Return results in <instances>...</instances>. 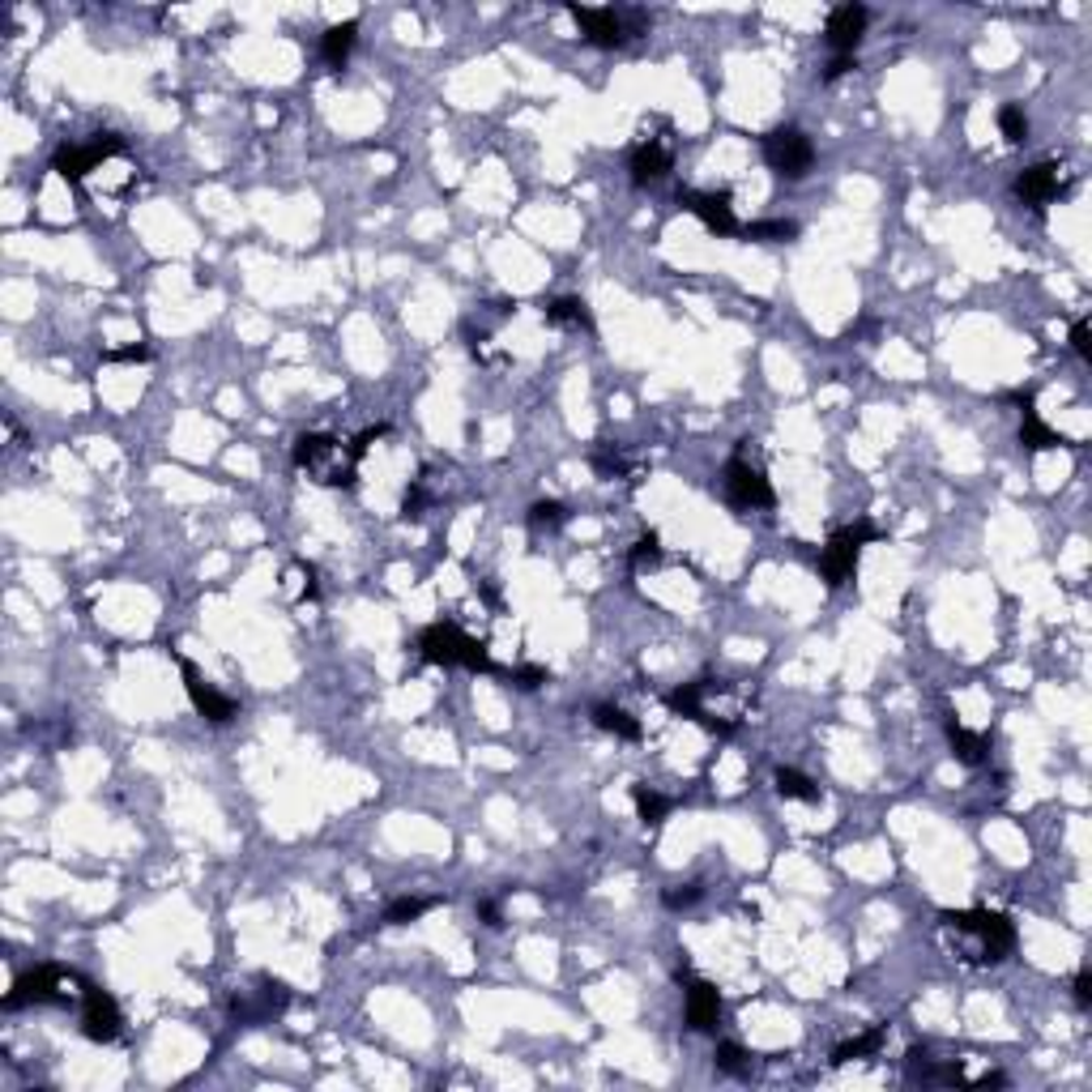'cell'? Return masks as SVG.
I'll return each instance as SVG.
<instances>
[{
    "label": "cell",
    "mask_w": 1092,
    "mask_h": 1092,
    "mask_svg": "<svg viewBox=\"0 0 1092 1092\" xmlns=\"http://www.w3.org/2000/svg\"><path fill=\"white\" fill-rule=\"evenodd\" d=\"M124 1029V1015H120V1003L102 991L94 981H82V1033L98 1045L116 1041Z\"/></svg>",
    "instance_id": "obj_9"
},
{
    "label": "cell",
    "mask_w": 1092,
    "mask_h": 1092,
    "mask_svg": "<svg viewBox=\"0 0 1092 1092\" xmlns=\"http://www.w3.org/2000/svg\"><path fill=\"white\" fill-rule=\"evenodd\" d=\"M687 1029L691 1033H713L721 1020V995L713 981H687Z\"/></svg>",
    "instance_id": "obj_16"
},
{
    "label": "cell",
    "mask_w": 1092,
    "mask_h": 1092,
    "mask_svg": "<svg viewBox=\"0 0 1092 1092\" xmlns=\"http://www.w3.org/2000/svg\"><path fill=\"white\" fill-rule=\"evenodd\" d=\"M627 559H631V568H657V563H661V538L657 534L637 538V547L627 551Z\"/></svg>",
    "instance_id": "obj_33"
},
{
    "label": "cell",
    "mask_w": 1092,
    "mask_h": 1092,
    "mask_svg": "<svg viewBox=\"0 0 1092 1092\" xmlns=\"http://www.w3.org/2000/svg\"><path fill=\"white\" fill-rule=\"evenodd\" d=\"M380 436H389V427H384V422H376V427H367V432H359L355 440H350V444H346V448H350V456H355V462H363V456H367V448H372V444H376Z\"/></svg>",
    "instance_id": "obj_37"
},
{
    "label": "cell",
    "mask_w": 1092,
    "mask_h": 1092,
    "mask_svg": "<svg viewBox=\"0 0 1092 1092\" xmlns=\"http://www.w3.org/2000/svg\"><path fill=\"white\" fill-rule=\"evenodd\" d=\"M547 325H555V329H593L589 303L577 299V295H563V299L547 303Z\"/></svg>",
    "instance_id": "obj_25"
},
{
    "label": "cell",
    "mask_w": 1092,
    "mask_h": 1092,
    "mask_svg": "<svg viewBox=\"0 0 1092 1092\" xmlns=\"http://www.w3.org/2000/svg\"><path fill=\"white\" fill-rule=\"evenodd\" d=\"M427 504H432V496L422 491V482H414V486L406 491V500H402V521H418Z\"/></svg>",
    "instance_id": "obj_36"
},
{
    "label": "cell",
    "mask_w": 1092,
    "mask_h": 1092,
    "mask_svg": "<svg viewBox=\"0 0 1092 1092\" xmlns=\"http://www.w3.org/2000/svg\"><path fill=\"white\" fill-rule=\"evenodd\" d=\"M1015 402L1025 406V418H1020V444L1029 452H1050V448H1071V440L1063 432H1054L1050 422H1041V414L1033 410V393H1015Z\"/></svg>",
    "instance_id": "obj_17"
},
{
    "label": "cell",
    "mask_w": 1092,
    "mask_h": 1092,
    "mask_svg": "<svg viewBox=\"0 0 1092 1092\" xmlns=\"http://www.w3.org/2000/svg\"><path fill=\"white\" fill-rule=\"evenodd\" d=\"M1071 350H1075L1084 363H1092V325L1088 321H1075L1071 325Z\"/></svg>",
    "instance_id": "obj_38"
},
{
    "label": "cell",
    "mask_w": 1092,
    "mask_h": 1092,
    "mask_svg": "<svg viewBox=\"0 0 1092 1092\" xmlns=\"http://www.w3.org/2000/svg\"><path fill=\"white\" fill-rule=\"evenodd\" d=\"M593 470L602 474V478H611V482H615V478L641 482V478H637V474H641V462H637V456H631L619 440H602V444L593 448Z\"/></svg>",
    "instance_id": "obj_19"
},
{
    "label": "cell",
    "mask_w": 1092,
    "mask_h": 1092,
    "mask_svg": "<svg viewBox=\"0 0 1092 1092\" xmlns=\"http://www.w3.org/2000/svg\"><path fill=\"white\" fill-rule=\"evenodd\" d=\"M102 359H108V363H146L150 346H120V350H108Z\"/></svg>",
    "instance_id": "obj_39"
},
{
    "label": "cell",
    "mask_w": 1092,
    "mask_h": 1092,
    "mask_svg": "<svg viewBox=\"0 0 1092 1092\" xmlns=\"http://www.w3.org/2000/svg\"><path fill=\"white\" fill-rule=\"evenodd\" d=\"M866 22H870L866 5H836V9L828 13V22H824V39H828V48H832L836 56H854V48L862 43V34H866Z\"/></svg>",
    "instance_id": "obj_15"
},
{
    "label": "cell",
    "mask_w": 1092,
    "mask_h": 1092,
    "mask_svg": "<svg viewBox=\"0 0 1092 1092\" xmlns=\"http://www.w3.org/2000/svg\"><path fill=\"white\" fill-rule=\"evenodd\" d=\"M418 653L422 661L432 666H462V671H474V675H491L496 671V661H491V649L474 637H466L456 623H432L418 631Z\"/></svg>",
    "instance_id": "obj_3"
},
{
    "label": "cell",
    "mask_w": 1092,
    "mask_h": 1092,
    "mask_svg": "<svg viewBox=\"0 0 1092 1092\" xmlns=\"http://www.w3.org/2000/svg\"><path fill=\"white\" fill-rule=\"evenodd\" d=\"M888 1041V1029L884 1025H875V1029H866L862 1037H850V1041H840L836 1050H832V1067H850V1063H858V1059H870V1054L879 1050Z\"/></svg>",
    "instance_id": "obj_24"
},
{
    "label": "cell",
    "mask_w": 1092,
    "mask_h": 1092,
    "mask_svg": "<svg viewBox=\"0 0 1092 1092\" xmlns=\"http://www.w3.org/2000/svg\"><path fill=\"white\" fill-rule=\"evenodd\" d=\"M478 918H482L491 931L504 926V922H500V905H496V901H482V905H478Z\"/></svg>",
    "instance_id": "obj_41"
},
{
    "label": "cell",
    "mask_w": 1092,
    "mask_h": 1092,
    "mask_svg": "<svg viewBox=\"0 0 1092 1092\" xmlns=\"http://www.w3.org/2000/svg\"><path fill=\"white\" fill-rule=\"evenodd\" d=\"M999 128H1003V137L1011 141V146H1025V141H1029V116H1025V108L1007 102V108L999 112Z\"/></svg>",
    "instance_id": "obj_31"
},
{
    "label": "cell",
    "mask_w": 1092,
    "mask_h": 1092,
    "mask_svg": "<svg viewBox=\"0 0 1092 1092\" xmlns=\"http://www.w3.org/2000/svg\"><path fill=\"white\" fill-rule=\"evenodd\" d=\"M738 235L756 239V243H790L798 235V223H790V218H760V223L738 227Z\"/></svg>",
    "instance_id": "obj_29"
},
{
    "label": "cell",
    "mask_w": 1092,
    "mask_h": 1092,
    "mask_svg": "<svg viewBox=\"0 0 1092 1092\" xmlns=\"http://www.w3.org/2000/svg\"><path fill=\"white\" fill-rule=\"evenodd\" d=\"M713 1063H717V1071H726V1075H743L747 1071V1050L743 1045H734V1041H721L717 1050H713Z\"/></svg>",
    "instance_id": "obj_32"
},
{
    "label": "cell",
    "mask_w": 1092,
    "mask_h": 1092,
    "mask_svg": "<svg viewBox=\"0 0 1092 1092\" xmlns=\"http://www.w3.org/2000/svg\"><path fill=\"white\" fill-rule=\"evenodd\" d=\"M568 13H572V22L581 26V34H585V43H589V48L611 52V48H623V43L631 39V26H627L623 13H615V9L568 5Z\"/></svg>",
    "instance_id": "obj_12"
},
{
    "label": "cell",
    "mask_w": 1092,
    "mask_h": 1092,
    "mask_svg": "<svg viewBox=\"0 0 1092 1092\" xmlns=\"http://www.w3.org/2000/svg\"><path fill=\"white\" fill-rule=\"evenodd\" d=\"M760 150H764V163L772 167V175H781V180H806L816 167V141L794 124L764 132Z\"/></svg>",
    "instance_id": "obj_4"
},
{
    "label": "cell",
    "mask_w": 1092,
    "mask_h": 1092,
    "mask_svg": "<svg viewBox=\"0 0 1092 1092\" xmlns=\"http://www.w3.org/2000/svg\"><path fill=\"white\" fill-rule=\"evenodd\" d=\"M436 905H440V896H397L389 909H384V926H410L422 918V913H432Z\"/></svg>",
    "instance_id": "obj_28"
},
{
    "label": "cell",
    "mask_w": 1092,
    "mask_h": 1092,
    "mask_svg": "<svg viewBox=\"0 0 1092 1092\" xmlns=\"http://www.w3.org/2000/svg\"><path fill=\"white\" fill-rule=\"evenodd\" d=\"M563 521H568V508H563L559 500H538L530 508V517H525V525H530L534 534H551V530H559Z\"/></svg>",
    "instance_id": "obj_30"
},
{
    "label": "cell",
    "mask_w": 1092,
    "mask_h": 1092,
    "mask_svg": "<svg viewBox=\"0 0 1092 1092\" xmlns=\"http://www.w3.org/2000/svg\"><path fill=\"white\" fill-rule=\"evenodd\" d=\"M521 691H534V687H542V683H551V671L547 666H517V671L508 675Z\"/></svg>",
    "instance_id": "obj_35"
},
{
    "label": "cell",
    "mask_w": 1092,
    "mask_h": 1092,
    "mask_svg": "<svg viewBox=\"0 0 1092 1092\" xmlns=\"http://www.w3.org/2000/svg\"><path fill=\"white\" fill-rule=\"evenodd\" d=\"M180 671H184V691H188V700H193V709H197L209 726H227V721L239 717V704H235L231 696H223L218 687H209V683L197 675V666H193L188 657H180Z\"/></svg>",
    "instance_id": "obj_13"
},
{
    "label": "cell",
    "mask_w": 1092,
    "mask_h": 1092,
    "mask_svg": "<svg viewBox=\"0 0 1092 1092\" xmlns=\"http://www.w3.org/2000/svg\"><path fill=\"white\" fill-rule=\"evenodd\" d=\"M68 981H78V973H64L60 965H39L13 981V991L5 995V1011H18L26 1003H52L64 1007L68 1003Z\"/></svg>",
    "instance_id": "obj_7"
},
{
    "label": "cell",
    "mask_w": 1092,
    "mask_h": 1092,
    "mask_svg": "<svg viewBox=\"0 0 1092 1092\" xmlns=\"http://www.w3.org/2000/svg\"><path fill=\"white\" fill-rule=\"evenodd\" d=\"M1067 188H1071V175H1067L1063 163H1037V167L1015 175V197L1025 205H1033V209H1045L1050 201H1059Z\"/></svg>",
    "instance_id": "obj_10"
},
{
    "label": "cell",
    "mask_w": 1092,
    "mask_h": 1092,
    "mask_svg": "<svg viewBox=\"0 0 1092 1092\" xmlns=\"http://www.w3.org/2000/svg\"><path fill=\"white\" fill-rule=\"evenodd\" d=\"M627 171H631V184L645 188V184H657L666 171H671V146H661V141H641L637 150L627 158Z\"/></svg>",
    "instance_id": "obj_18"
},
{
    "label": "cell",
    "mask_w": 1092,
    "mask_h": 1092,
    "mask_svg": "<svg viewBox=\"0 0 1092 1092\" xmlns=\"http://www.w3.org/2000/svg\"><path fill=\"white\" fill-rule=\"evenodd\" d=\"M726 500L734 508H772L777 504V491H772L768 474L751 462H743V456H734V462L726 466Z\"/></svg>",
    "instance_id": "obj_8"
},
{
    "label": "cell",
    "mask_w": 1092,
    "mask_h": 1092,
    "mask_svg": "<svg viewBox=\"0 0 1092 1092\" xmlns=\"http://www.w3.org/2000/svg\"><path fill=\"white\" fill-rule=\"evenodd\" d=\"M947 743H952V756L961 760V764H969V768H981L985 760H991V738L985 734H973L969 726H961V721H952L947 717Z\"/></svg>",
    "instance_id": "obj_20"
},
{
    "label": "cell",
    "mask_w": 1092,
    "mask_h": 1092,
    "mask_svg": "<svg viewBox=\"0 0 1092 1092\" xmlns=\"http://www.w3.org/2000/svg\"><path fill=\"white\" fill-rule=\"evenodd\" d=\"M261 991H248V995H235L231 999V1015L239 1020V1025H265L269 1015H277L282 1007L291 1003V991H287V981H277V977H257Z\"/></svg>",
    "instance_id": "obj_11"
},
{
    "label": "cell",
    "mask_w": 1092,
    "mask_h": 1092,
    "mask_svg": "<svg viewBox=\"0 0 1092 1092\" xmlns=\"http://www.w3.org/2000/svg\"><path fill=\"white\" fill-rule=\"evenodd\" d=\"M593 726L602 730V734H615V738H623V743H637V738L645 734V730H641V721L631 717L627 709H619V704H597V709H593Z\"/></svg>",
    "instance_id": "obj_23"
},
{
    "label": "cell",
    "mask_w": 1092,
    "mask_h": 1092,
    "mask_svg": "<svg viewBox=\"0 0 1092 1092\" xmlns=\"http://www.w3.org/2000/svg\"><path fill=\"white\" fill-rule=\"evenodd\" d=\"M355 39H359V22L350 18V22H337L325 30V39H321V56L329 68H342L350 60V52H355Z\"/></svg>",
    "instance_id": "obj_22"
},
{
    "label": "cell",
    "mask_w": 1092,
    "mask_h": 1092,
    "mask_svg": "<svg viewBox=\"0 0 1092 1092\" xmlns=\"http://www.w3.org/2000/svg\"><path fill=\"white\" fill-rule=\"evenodd\" d=\"M709 687H713V679H691V683H683V687H675L671 696H666V704H671V713L675 717H687V721H704V696H709Z\"/></svg>",
    "instance_id": "obj_21"
},
{
    "label": "cell",
    "mask_w": 1092,
    "mask_h": 1092,
    "mask_svg": "<svg viewBox=\"0 0 1092 1092\" xmlns=\"http://www.w3.org/2000/svg\"><path fill=\"white\" fill-rule=\"evenodd\" d=\"M631 802H637V816H641V824H649V828L666 824V816L675 811V798L657 794L653 786H631Z\"/></svg>",
    "instance_id": "obj_26"
},
{
    "label": "cell",
    "mask_w": 1092,
    "mask_h": 1092,
    "mask_svg": "<svg viewBox=\"0 0 1092 1092\" xmlns=\"http://www.w3.org/2000/svg\"><path fill=\"white\" fill-rule=\"evenodd\" d=\"M120 154H124V137L120 132H94L90 141H82V146H60L56 158H52V171L60 175V180L78 184V180H86V175L98 163L120 158Z\"/></svg>",
    "instance_id": "obj_6"
},
{
    "label": "cell",
    "mask_w": 1092,
    "mask_h": 1092,
    "mask_svg": "<svg viewBox=\"0 0 1092 1092\" xmlns=\"http://www.w3.org/2000/svg\"><path fill=\"white\" fill-rule=\"evenodd\" d=\"M999 1084H1007V1075H999V1071H991V1075H981L973 1088H999Z\"/></svg>",
    "instance_id": "obj_43"
},
{
    "label": "cell",
    "mask_w": 1092,
    "mask_h": 1092,
    "mask_svg": "<svg viewBox=\"0 0 1092 1092\" xmlns=\"http://www.w3.org/2000/svg\"><path fill=\"white\" fill-rule=\"evenodd\" d=\"M683 209L687 214H696L704 223V231H713V235H738V218H734V197L721 188V193H696V188H683L679 193Z\"/></svg>",
    "instance_id": "obj_14"
},
{
    "label": "cell",
    "mask_w": 1092,
    "mask_h": 1092,
    "mask_svg": "<svg viewBox=\"0 0 1092 1092\" xmlns=\"http://www.w3.org/2000/svg\"><path fill=\"white\" fill-rule=\"evenodd\" d=\"M700 896H704V884H675V888L661 892V905L666 909H691Z\"/></svg>",
    "instance_id": "obj_34"
},
{
    "label": "cell",
    "mask_w": 1092,
    "mask_h": 1092,
    "mask_svg": "<svg viewBox=\"0 0 1092 1092\" xmlns=\"http://www.w3.org/2000/svg\"><path fill=\"white\" fill-rule=\"evenodd\" d=\"M295 456V466L312 478V482H321V486H355V470L359 462L350 456V448L329 436V432H303L291 448Z\"/></svg>",
    "instance_id": "obj_1"
},
{
    "label": "cell",
    "mask_w": 1092,
    "mask_h": 1092,
    "mask_svg": "<svg viewBox=\"0 0 1092 1092\" xmlns=\"http://www.w3.org/2000/svg\"><path fill=\"white\" fill-rule=\"evenodd\" d=\"M772 786H777V794L786 802H820V786L806 777V772H798V768H777Z\"/></svg>",
    "instance_id": "obj_27"
},
{
    "label": "cell",
    "mask_w": 1092,
    "mask_h": 1092,
    "mask_svg": "<svg viewBox=\"0 0 1092 1092\" xmlns=\"http://www.w3.org/2000/svg\"><path fill=\"white\" fill-rule=\"evenodd\" d=\"M870 542H879V530L875 525H850V530H840V534H832L828 538V547H824V555H820V577L836 589V585H845V581H854V572H858V555H862V547H870Z\"/></svg>",
    "instance_id": "obj_5"
},
{
    "label": "cell",
    "mask_w": 1092,
    "mask_h": 1092,
    "mask_svg": "<svg viewBox=\"0 0 1092 1092\" xmlns=\"http://www.w3.org/2000/svg\"><path fill=\"white\" fill-rule=\"evenodd\" d=\"M850 68H858V56H836V60L828 64L824 82H836V78H845V73H850Z\"/></svg>",
    "instance_id": "obj_40"
},
{
    "label": "cell",
    "mask_w": 1092,
    "mask_h": 1092,
    "mask_svg": "<svg viewBox=\"0 0 1092 1092\" xmlns=\"http://www.w3.org/2000/svg\"><path fill=\"white\" fill-rule=\"evenodd\" d=\"M939 922L956 935L977 939V961L981 965H999L1011 956L1015 947V926L1007 913H991V909H943Z\"/></svg>",
    "instance_id": "obj_2"
},
{
    "label": "cell",
    "mask_w": 1092,
    "mask_h": 1092,
    "mask_svg": "<svg viewBox=\"0 0 1092 1092\" xmlns=\"http://www.w3.org/2000/svg\"><path fill=\"white\" fill-rule=\"evenodd\" d=\"M1075 1003H1080V1007L1092 1003V977H1088V973H1075Z\"/></svg>",
    "instance_id": "obj_42"
}]
</instances>
